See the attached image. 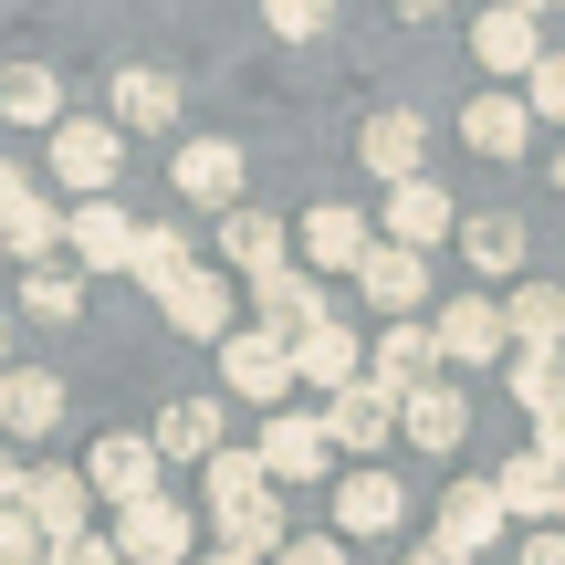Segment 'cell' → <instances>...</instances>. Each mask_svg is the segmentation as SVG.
Wrapping results in <instances>:
<instances>
[{
  "label": "cell",
  "instance_id": "obj_1",
  "mask_svg": "<svg viewBox=\"0 0 565 565\" xmlns=\"http://www.w3.org/2000/svg\"><path fill=\"white\" fill-rule=\"evenodd\" d=\"M105 545H116V565H126V555H137V565H189V555H200V524H189V503L147 492V503L116 513V534H105Z\"/></svg>",
  "mask_w": 565,
  "mask_h": 565
},
{
  "label": "cell",
  "instance_id": "obj_2",
  "mask_svg": "<svg viewBox=\"0 0 565 565\" xmlns=\"http://www.w3.org/2000/svg\"><path fill=\"white\" fill-rule=\"evenodd\" d=\"M158 471H168V461L137 440V429H105V440L84 450V492H95V503H116V513L147 503V492H158Z\"/></svg>",
  "mask_w": 565,
  "mask_h": 565
},
{
  "label": "cell",
  "instance_id": "obj_3",
  "mask_svg": "<svg viewBox=\"0 0 565 565\" xmlns=\"http://www.w3.org/2000/svg\"><path fill=\"white\" fill-rule=\"evenodd\" d=\"M116 158H126L116 126H95V116H63L53 126V179L74 189V200H105V189H116Z\"/></svg>",
  "mask_w": 565,
  "mask_h": 565
},
{
  "label": "cell",
  "instance_id": "obj_4",
  "mask_svg": "<svg viewBox=\"0 0 565 565\" xmlns=\"http://www.w3.org/2000/svg\"><path fill=\"white\" fill-rule=\"evenodd\" d=\"M450 221H461V210H450L440 179H398V189H387V231H377V242H387V252H419V263H429V252L450 242Z\"/></svg>",
  "mask_w": 565,
  "mask_h": 565
},
{
  "label": "cell",
  "instance_id": "obj_5",
  "mask_svg": "<svg viewBox=\"0 0 565 565\" xmlns=\"http://www.w3.org/2000/svg\"><path fill=\"white\" fill-rule=\"evenodd\" d=\"M252 461H263V482H335V450H324V429L303 419V408H273L263 419V440H252Z\"/></svg>",
  "mask_w": 565,
  "mask_h": 565
},
{
  "label": "cell",
  "instance_id": "obj_6",
  "mask_svg": "<svg viewBox=\"0 0 565 565\" xmlns=\"http://www.w3.org/2000/svg\"><path fill=\"white\" fill-rule=\"evenodd\" d=\"M252 315H263V335H273V345H303L324 315H335V303H324V282H315V273H294V263H282V273L252 282Z\"/></svg>",
  "mask_w": 565,
  "mask_h": 565
},
{
  "label": "cell",
  "instance_id": "obj_7",
  "mask_svg": "<svg viewBox=\"0 0 565 565\" xmlns=\"http://www.w3.org/2000/svg\"><path fill=\"white\" fill-rule=\"evenodd\" d=\"M221 387L252 408H282V387H294V345H273L263 324L252 335H221Z\"/></svg>",
  "mask_w": 565,
  "mask_h": 565
},
{
  "label": "cell",
  "instance_id": "obj_8",
  "mask_svg": "<svg viewBox=\"0 0 565 565\" xmlns=\"http://www.w3.org/2000/svg\"><path fill=\"white\" fill-rule=\"evenodd\" d=\"M324 450H356V461H366V450H387V440H398V398H377V387H335V398H324Z\"/></svg>",
  "mask_w": 565,
  "mask_h": 565
},
{
  "label": "cell",
  "instance_id": "obj_9",
  "mask_svg": "<svg viewBox=\"0 0 565 565\" xmlns=\"http://www.w3.org/2000/svg\"><path fill=\"white\" fill-rule=\"evenodd\" d=\"M294 242H303V273H356L366 252H377V231H366L345 200H324V210H303V221H294Z\"/></svg>",
  "mask_w": 565,
  "mask_h": 565
},
{
  "label": "cell",
  "instance_id": "obj_10",
  "mask_svg": "<svg viewBox=\"0 0 565 565\" xmlns=\"http://www.w3.org/2000/svg\"><path fill=\"white\" fill-rule=\"evenodd\" d=\"M63 252H74L84 273H126V252H137V221H126L116 200H74V210H63Z\"/></svg>",
  "mask_w": 565,
  "mask_h": 565
},
{
  "label": "cell",
  "instance_id": "obj_11",
  "mask_svg": "<svg viewBox=\"0 0 565 565\" xmlns=\"http://www.w3.org/2000/svg\"><path fill=\"white\" fill-rule=\"evenodd\" d=\"M429 345H440V366H503V315H492V294H461V303H440Z\"/></svg>",
  "mask_w": 565,
  "mask_h": 565
},
{
  "label": "cell",
  "instance_id": "obj_12",
  "mask_svg": "<svg viewBox=\"0 0 565 565\" xmlns=\"http://www.w3.org/2000/svg\"><path fill=\"white\" fill-rule=\"evenodd\" d=\"M440 377V345H429V324H387L377 345H366V387L377 398H408V387Z\"/></svg>",
  "mask_w": 565,
  "mask_h": 565
},
{
  "label": "cell",
  "instance_id": "obj_13",
  "mask_svg": "<svg viewBox=\"0 0 565 565\" xmlns=\"http://www.w3.org/2000/svg\"><path fill=\"white\" fill-rule=\"evenodd\" d=\"M471 63H482L492 84H513V74H534V63H545V32H534L524 11H503V0H492V11L471 21Z\"/></svg>",
  "mask_w": 565,
  "mask_h": 565
},
{
  "label": "cell",
  "instance_id": "obj_14",
  "mask_svg": "<svg viewBox=\"0 0 565 565\" xmlns=\"http://www.w3.org/2000/svg\"><path fill=\"white\" fill-rule=\"evenodd\" d=\"M429 545H450L461 565L503 545V503H492V482H450V492H440V534H429Z\"/></svg>",
  "mask_w": 565,
  "mask_h": 565
},
{
  "label": "cell",
  "instance_id": "obj_15",
  "mask_svg": "<svg viewBox=\"0 0 565 565\" xmlns=\"http://www.w3.org/2000/svg\"><path fill=\"white\" fill-rule=\"evenodd\" d=\"M356 294L366 303H387V324H419V303H429V263H419V252H366V263H356Z\"/></svg>",
  "mask_w": 565,
  "mask_h": 565
},
{
  "label": "cell",
  "instance_id": "obj_16",
  "mask_svg": "<svg viewBox=\"0 0 565 565\" xmlns=\"http://www.w3.org/2000/svg\"><path fill=\"white\" fill-rule=\"evenodd\" d=\"M53 419H63V377L53 366H0V429H11V440H53Z\"/></svg>",
  "mask_w": 565,
  "mask_h": 565
},
{
  "label": "cell",
  "instance_id": "obj_17",
  "mask_svg": "<svg viewBox=\"0 0 565 565\" xmlns=\"http://www.w3.org/2000/svg\"><path fill=\"white\" fill-rule=\"evenodd\" d=\"M84 471H21V524L42 534V545H63V534H84Z\"/></svg>",
  "mask_w": 565,
  "mask_h": 565
},
{
  "label": "cell",
  "instance_id": "obj_18",
  "mask_svg": "<svg viewBox=\"0 0 565 565\" xmlns=\"http://www.w3.org/2000/svg\"><path fill=\"white\" fill-rule=\"evenodd\" d=\"M555 492H565V471H545L534 450H513V461L492 471V503H503V524H534V534H545V524H555Z\"/></svg>",
  "mask_w": 565,
  "mask_h": 565
},
{
  "label": "cell",
  "instance_id": "obj_19",
  "mask_svg": "<svg viewBox=\"0 0 565 565\" xmlns=\"http://www.w3.org/2000/svg\"><path fill=\"white\" fill-rule=\"evenodd\" d=\"M461 147H471V158H524V147H534L524 95H471L461 105Z\"/></svg>",
  "mask_w": 565,
  "mask_h": 565
},
{
  "label": "cell",
  "instance_id": "obj_20",
  "mask_svg": "<svg viewBox=\"0 0 565 565\" xmlns=\"http://www.w3.org/2000/svg\"><path fill=\"white\" fill-rule=\"evenodd\" d=\"M179 189L200 210H242V147H231V137H189L179 147Z\"/></svg>",
  "mask_w": 565,
  "mask_h": 565
},
{
  "label": "cell",
  "instance_id": "obj_21",
  "mask_svg": "<svg viewBox=\"0 0 565 565\" xmlns=\"http://www.w3.org/2000/svg\"><path fill=\"white\" fill-rule=\"evenodd\" d=\"M356 377H366V345H356V335H345V324H335V315H324V324H315V335H303V345H294V387H324V398H335V387H356Z\"/></svg>",
  "mask_w": 565,
  "mask_h": 565
},
{
  "label": "cell",
  "instance_id": "obj_22",
  "mask_svg": "<svg viewBox=\"0 0 565 565\" xmlns=\"http://www.w3.org/2000/svg\"><path fill=\"white\" fill-rule=\"evenodd\" d=\"M461 429H471V408H461V387H408L398 398V440H419V450H461Z\"/></svg>",
  "mask_w": 565,
  "mask_h": 565
},
{
  "label": "cell",
  "instance_id": "obj_23",
  "mask_svg": "<svg viewBox=\"0 0 565 565\" xmlns=\"http://www.w3.org/2000/svg\"><path fill=\"white\" fill-rule=\"evenodd\" d=\"M158 303H168V324H179V335H210V345L231 335V282H221V273H200V263L168 282Z\"/></svg>",
  "mask_w": 565,
  "mask_h": 565
},
{
  "label": "cell",
  "instance_id": "obj_24",
  "mask_svg": "<svg viewBox=\"0 0 565 565\" xmlns=\"http://www.w3.org/2000/svg\"><path fill=\"white\" fill-rule=\"evenodd\" d=\"M492 315H503V345H565V294L555 282H513Z\"/></svg>",
  "mask_w": 565,
  "mask_h": 565
},
{
  "label": "cell",
  "instance_id": "obj_25",
  "mask_svg": "<svg viewBox=\"0 0 565 565\" xmlns=\"http://www.w3.org/2000/svg\"><path fill=\"white\" fill-rule=\"evenodd\" d=\"M147 450H158V461H210V450H221V398H179L147 429Z\"/></svg>",
  "mask_w": 565,
  "mask_h": 565
},
{
  "label": "cell",
  "instance_id": "obj_26",
  "mask_svg": "<svg viewBox=\"0 0 565 565\" xmlns=\"http://www.w3.org/2000/svg\"><path fill=\"white\" fill-rule=\"evenodd\" d=\"M398 513H408V492L387 482V471H345V482H335V524L345 534H387Z\"/></svg>",
  "mask_w": 565,
  "mask_h": 565
},
{
  "label": "cell",
  "instance_id": "obj_27",
  "mask_svg": "<svg viewBox=\"0 0 565 565\" xmlns=\"http://www.w3.org/2000/svg\"><path fill=\"white\" fill-rule=\"evenodd\" d=\"M503 387L545 419V408H565V345H503Z\"/></svg>",
  "mask_w": 565,
  "mask_h": 565
},
{
  "label": "cell",
  "instance_id": "obj_28",
  "mask_svg": "<svg viewBox=\"0 0 565 565\" xmlns=\"http://www.w3.org/2000/svg\"><path fill=\"white\" fill-rule=\"evenodd\" d=\"M221 263L231 273H282V221H263V210H221Z\"/></svg>",
  "mask_w": 565,
  "mask_h": 565
},
{
  "label": "cell",
  "instance_id": "obj_29",
  "mask_svg": "<svg viewBox=\"0 0 565 565\" xmlns=\"http://www.w3.org/2000/svg\"><path fill=\"white\" fill-rule=\"evenodd\" d=\"M366 168H377V179L387 189H398V179H429V168H419V116H398V105H387V116H366Z\"/></svg>",
  "mask_w": 565,
  "mask_h": 565
},
{
  "label": "cell",
  "instance_id": "obj_30",
  "mask_svg": "<svg viewBox=\"0 0 565 565\" xmlns=\"http://www.w3.org/2000/svg\"><path fill=\"white\" fill-rule=\"evenodd\" d=\"M53 252H63V210H53V200L32 189V200H21L11 221H0V263H32V273H42Z\"/></svg>",
  "mask_w": 565,
  "mask_h": 565
},
{
  "label": "cell",
  "instance_id": "obj_31",
  "mask_svg": "<svg viewBox=\"0 0 565 565\" xmlns=\"http://www.w3.org/2000/svg\"><path fill=\"white\" fill-rule=\"evenodd\" d=\"M0 116H11V126H63L53 63H11V74H0Z\"/></svg>",
  "mask_w": 565,
  "mask_h": 565
},
{
  "label": "cell",
  "instance_id": "obj_32",
  "mask_svg": "<svg viewBox=\"0 0 565 565\" xmlns=\"http://www.w3.org/2000/svg\"><path fill=\"white\" fill-rule=\"evenodd\" d=\"M116 126H179V84L158 63H126L116 74Z\"/></svg>",
  "mask_w": 565,
  "mask_h": 565
},
{
  "label": "cell",
  "instance_id": "obj_33",
  "mask_svg": "<svg viewBox=\"0 0 565 565\" xmlns=\"http://www.w3.org/2000/svg\"><path fill=\"white\" fill-rule=\"evenodd\" d=\"M126 273H137L147 294H168V282L189 273V231H179V221H137V252H126Z\"/></svg>",
  "mask_w": 565,
  "mask_h": 565
},
{
  "label": "cell",
  "instance_id": "obj_34",
  "mask_svg": "<svg viewBox=\"0 0 565 565\" xmlns=\"http://www.w3.org/2000/svg\"><path fill=\"white\" fill-rule=\"evenodd\" d=\"M461 252H471L492 282H503V273H524V221H513V210H482V221H461Z\"/></svg>",
  "mask_w": 565,
  "mask_h": 565
},
{
  "label": "cell",
  "instance_id": "obj_35",
  "mask_svg": "<svg viewBox=\"0 0 565 565\" xmlns=\"http://www.w3.org/2000/svg\"><path fill=\"white\" fill-rule=\"evenodd\" d=\"M200 471H210V513H242V503H263V492H273V482H263V461H252V450H210Z\"/></svg>",
  "mask_w": 565,
  "mask_h": 565
},
{
  "label": "cell",
  "instance_id": "obj_36",
  "mask_svg": "<svg viewBox=\"0 0 565 565\" xmlns=\"http://www.w3.org/2000/svg\"><path fill=\"white\" fill-rule=\"evenodd\" d=\"M21 315H32V324H74V315H84V282H74V273H53V263L21 273Z\"/></svg>",
  "mask_w": 565,
  "mask_h": 565
},
{
  "label": "cell",
  "instance_id": "obj_37",
  "mask_svg": "<svg viewBox=\"0 0 565 565\" xmlns=\"http://www.w3.org/2000/svg\"><path fill=\"white\" fill-rule=\"evenodd\" d=\"M263 21L282 42H324V32H335V0H263Z\"/></svg>",
  "mask_w": 565,
  "mask_h": 565
},
{
  "label": "cell",
  "instance_id": "obj_38",
  "mask_svg": "<svg viewBox=\"0 0 565 565\" xmlns=\"http://www.w3.org/2000/svg\"><path fill=\"white\" fill-rule=\"evenodd\" d=\"M524 116H534V126H565V53H545V63L524 74Z\"/></svg>",
  "mask_w": 565,
  "mask_h": 565
},
{
  "label": "cell",
  "instance_id": "obj_39",
  "mask_svg": "<svg viewBox=\"0 0 565 565\" xmlns=\"http://www.w3.org/2000/svg\"><path fill=\"white\" fill-rule=\"evenodd\" d=\"M42 565H116V545L84 524V534H63V545H42Z\"/></svg>",
  "mask_w": 565,
  "mask_h": 565
},
{
  "label": "cell",
  "instance_id": "obj_40",
  "mask_svg": "<svg viewBox=\"0 0 565 565\" xmlns=\"http://www.w3.org/2000/svg\"><path fill=\"white\" fill-rule=\"evenodd\" d=\"M0 565H42V534H32V524H21V503H11V513H0Z\"/></svg>",
  "mask_w": 565,
  "mask_h": 565
},
{
  "label": "cell",
  "instance_id": "obj_41",
  "mask_svg": "<svg viewBox=\"0 0 565 565\" xmlns=\"http://www.w3.org/2000/svg\"><path fill=\"white\" fill-rule=\"evenodd\" d=\"M273 565H345V555H335V534H282Z\"/></svg>",
  "mask_w": 565,
  "mask_h": 565
},
{
  "label": "cell",
  "instance_id": "obj_42",
  "mask_svg": "<svg viewBox=\"0 0 565 565\" xmlns=\"http://www.w3.org/2000/svg\"><path fill=\"white\" fill-rule=\"evenodd\" d=\"M534 461L565 471V408H545V419H534Z\"/></svg>",
  "mask_w": 565,
  "mask_h": 565
},
{
  "label": "cell",
  "instance_id": "obj_43",
  "mask_svg": "<svg viewBox=\"0 0 565 565\" xmlns=\"http://www.w3.org/2000/svg\"><path fill=\"white\" fill-rule=\"evenodd\" d=\"M524 565H565V534L545 524V534H524Z\"/></svg>",
  "mask_w": 565,
  "mask_h": 565
},
{
  "label": "cell",
  "instance_id": "obj_44",
  "mask_svg": "<svg viewBox=\"0 0 565 565\" xmlns=\"http://www.w3.org/2000/svg\"><path fill=\"white\" fill-rule=\"evenodd\" d=\"M21 200H32V179H21V168H11V158H0V221H11V210H21Z\"/></svg>",
  "mask_w": 565,
  "mask_h": 565
},
{
  "label": "cell",
  "instance_id": "obj_45",
  "mask_svg": "<svg viewBox=\"0 0 565 565\" xmlns=\"http://www.w3.org/2000/svg\"><path fill=\"white\" fill-rule=\"evenodd\" d=\"M387 11H398V21H440L450 0H387Z\"/></svg>",
  "mask_w": 565,
  "mask_h": 565
},
{
  "label": "cell",
  "instance_id": "obj_46",
  "mask_svg": "<svg viewBox=\"0 0 565 565\" xmlns=\"http://www.w3.org/2000/svg\"><path fill=\"white\" fill-rule=\"evenodd\" d=\"M11 503H21V461L0 450V513H11Z\"/></svg>",
  "mask_w": 565,
  "mask_h": 565
},
{
  "label": "cell",
  "instance_id": "obj_47",
  "mask_svg": "<svg viewBox=\"0 0 565 565\" xmlns=\"http://www.w3.org/2000/svg\"><path fill=\"white\" fill-rule=\"evenodd\" d=\"M408 565H461V555H450V545H419V555H408Z\"/></svg>",
  "mask_w": 565,
  "mask_h": 565
},
{
  "label": "cell",
  "instance_id": "obj_48",
  "mask_svg": "<svg viewBox=\"0 0 565 565\" xmlns=\"http://www.w3.org/2000/svg\"><path fill=\"white\" fill-rule=\"evenodd\" d=\"M503 11H524V21H545V11H555V0H503Z\"/></svg>",
  "mask_w": 565,
  "mask_h": 565
},
{
  "label": "cell",
  "instance_id": "obj_49",
  "mask_svg": "<svg viewBox=\"0 0 565 565\" xmlns=\"http://www.w3.org/2000/svg\"><path fill=\"white\" fill-rule=\"evenodd\" d=\"M0 366H11V303H0Z\"/></svg>",
  "mask_w": 565,
  "mask_h": 565
},
{
  "label": "cell",
  "instance_id": "obj_50",
  "mask_svg": "<svg viewBox=\"0 0 565 565\" xmlns=\"http://www.w3.org/2000/svg\"><path fill=\"white\" fill-rule=\"evenodd\" d=\"M555 200H565V158H555Z\"/></svg>",
  "mask_w": 565,
  "mask_h": 565
}]
</instances>
